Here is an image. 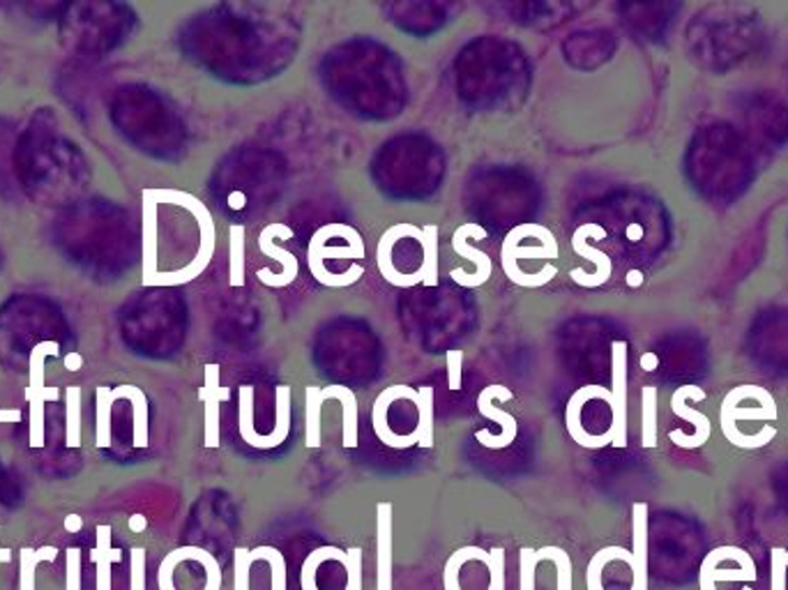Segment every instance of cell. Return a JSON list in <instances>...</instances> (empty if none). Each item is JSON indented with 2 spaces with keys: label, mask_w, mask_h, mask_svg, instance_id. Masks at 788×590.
I'll use <instances>...</instances> for the list:
<instances>
[{
  "label": "cell",
  "mask_w": 788,
  "mask_h": 590,
  "mask_svg": "<svg viewBox=\"0 0 788 590\" xmlns=\"http://www.w3.org/2000/svg\"><path fill=\"white\" fill-rule=\"evenodd\" d=\"M217 226L208 205L180 189L143 192V284L180 287L195 281L213 261Z\"/></svg>",
  "instance_id": "6da1fadb"
},
{
  "label": "cell",
  "mask_w": 788,
  "mask_h": 590,
  "mask_svg": "<svg viewBox=\"0 0 788 590\" xmlns=\"http://www.w3.org/2000/svg\"><path fill=\"white\" fill-rule=\"evenodd\" d=\"M14 176L18 187L42 205H74L86 192L90 168L53 111H37L28 129L16 139Z\"/></svg>",
  "instance_id": "7a4b0ae2"
},
{
  "label": "cell",
  "mask_w": 788,
  "mask_h": 590,
  "mask_svg": "<svg viewBox=\"0 0 788 590\" xmlns=\"http://www.w3.org/2000/svg\"><path fill=\"white\" fill-rule=\"evenodd\" d=\"M55 242L84 271L111 273L121 256V219L107 203L79 201L58 217Z\"/></svg>",
  "instance_id": "3957f363"
},
{
  "label": "cell",
  "mask_w": 788,
  "mask_h": 590,
  "mask_svg": "<svg viewBox=\"0 0 788 590\" xmlns=\"http://www.w3.org/2000/svg\"><path fill=\"white\" fill-rule=\"evenodd\" d=\"M376 268L397 289L438 287V226L399 222L376 244Z\"/></svg>",
  "instance_id": "277c9868"
},
{
  "label": "cell",
  "mask_w": 788,
  "mask_h": 590,
  "mask_svg": "<svg viewBox=\"0 0 788 590\" xmlns=\"http://www.w3.org/2000/svg\"><path fill=\"white\" fill-rule=\"evenodd\" d=\"M372 427L376 439L388 448H434V388H386L372 406Z\"/></svg>",
  "instance_id": "5b68a950"
},
{
  "label": "cell",
  "mask_w": 788,
  "mask_h": 590,
  "mask_svg": "<svg viewBox=\"0 0 788 590\" xmlns=\"http://www.w3.org/2000/svg\"><path fill=\"white\" fill-rule=\"evenodd\" d=\"M367 247L358 228L343 222L321 226L307 247V265L312 277L328 289L353 287L364 277Z\"/></svg>",
  "instance_id": "8992f818"
},
{
  "label": "cell",
  "mask_w": 788,
  "mask_h": 590,
  "mask_svg": "<svg viewBox=\"0 0 788 590\" xmlns=\"http://www.w3.org/2000/svg\"><path fill=\"white\" fill-rule=\"evenodd\" d=\"M58 335H65L63 316L55 304L42 298H14L0 310V357L18 367L28 351L40 344H53Z\"/></svg>",
  "instance_id": "52a82bcc"
},
{
  "label": "cell",
  "mask_w": 788,
  "mask_h": 590,
  "mask_svg": "<svg viewBox=\"0 0 788 590\" xmlns=\"http://www.w3.org/2000/svg\"><path fill=\"white\" fill-rule=\"evenodd\" d=\"M559 256V240L545 224L537 222L514 226L501 247L505 277L524 289H540L559 275V265H555Z\"/></svg>",
  "instance_id": "ba28073f"
},
{
  "label": "cell",
  "mask_w": 788,
  "mask_h": 590,
  "mask_svg": "<svg viewBox=\"0 0 788 590\" xmlns=\"http://www.w3.org/2000/svg\"><path fill=\"white\" fill-rule=\"evenodd\" d=\"M127 10L111 3H72L61 14V40L70 51L100 55L123 40Z\"/></svg>",
  "instance_id": "9c48e42d"
},
{
  "label": "cell",
  "mask_w": 788,
  "mask_h": 590,
  "mask_svg": "<svg viewBox=\"0 0 788 590\" xmlns=\"http://www.w3.org/2000/svg\"><path fill=\"white\" fill-rule=\"evenodd\" d=\"M595 423H604L613 429V394L602 386H584L570 397L565 409V425L574 443L592 450L588 427Z\"/></svg>",
  "instance_id": "30bf717a"
},
{
  "label": "cell",
  "mask_w": 788,
  "mask_h": 590,
  "mask_svg": "<svg viewBox=\"0 0 788 590\" xmlns=\"http://www.w3.org/2000/svg\"><path fill=\"white\" fill-rule=\"evenodd\" d=\"M777 415L779 413H777L775 399L765 388L754 386L752 406H747V386H740L724 397L722 409H720V425H722L726 441L736 443V436H738V429L742 427V423L775 425Z\"/></svg>",
  "instance_id": "8fae6325"
},
{
  "label": "cell",
  "mask_w": 788,
  "mask_h": 590,
  "mask_svg": "<svg viewBox=\"0 0 788 590\" xmlns=\"http://www.w3.org/2000/svg\"><path fill=\"white\" fill-rule=\"evenodd\" d=\"M512 397H514L512 390L505 388V386H489V388H485L483 392H479V397H477V411H479V415L487 417V420H491L496 425H501V434H498V436L491 434L489 429L475 434L477 443L485 445L487 450H505L516 439L518 425L514 420V415H510V413H505V411L493 406V402H510Z\"/></svg>",
  "instance_id": "7c38bea8"
},
{
  "label": "cell",
  "mask_w": 788,
  "mask_h": 590,
  "mask_svg": "<svg viewBox=\"0 0 788 590\" xmlns=\"http://www.w3.org/2000/svg\"><path fill=\"white\" fill-rule=\"evenodd\" d=\"M689 399H695V402H703L705 399V390L703 388H697V386H683L674 392V397H671V411H674V415H678L680 420L685 423H691L697 427L695 436L691 439H685V436H680L678 431H671L668 439L674 441L678 448H685V450H695V448H701L703 443H708L710 439V431H713V427H710V420L708 415L689 409L687 402Z\"/></svg>",
  "instance_id": "4fadbf2b"
},
{
  "label": "cell",
  "mask_w": 788,
  "mask_h": 590,
  "mask_svg": "<svg viewBox=\"0 0 788 590\" xmlns=\"http://www.w3.org/2000/svg\"><path fill=\"white\" fill-rule=\"evenodd\" d=\"M611 394H613V445H627V344H611Z\"/></svg>",
  "instance_id": "5bb4252c"
},
{
  "label": "cell",
  "mask_w": 788,
  "mask_h": 590,
  "mask_svg": "<svg viewBox=\"0 0 788 590\" xmlns=\"http://www.w3.org/2000/svg\"><path fill=\"white\" fill-rule=\"evenodd\" d=\"M728 547H717L703 558L699 569V590H715L717 583H731V581H756V565L754 558H747L736 567H726Z\"/></svg>",
  "instance_id": "9a60e30c"
},
{
  "label": "cell",
  "mask_w": 788,
  "mask_h": 590,
  "mask_svg": "<svg viewBox=\"0 0 788 590\" xmlns=\"http://www.w3.org/2000/svg\"><path fill=\"white\" fill-rule=\"evenodd\" d=\"M205 384L199 390V399L205 406V448H220V420L222 404L230 399V390L222 388V376L217 365H205Z\"/></svg>",
  "instance_id": "2e32d148"
},
{
  "label": "cell",
  "mask_w": 788,
  "mask_h": 590,
  "mask_svg": "<svg viewBox=\"0 0 788 590\" xmlns=\"http://www.w3.org/2000/svg\"><path fill=\"white\" fill-rule=\"evenodd\" d=\"M376 590H392V503L376 505Z\"/></svg>",
  "instance_id": "e0dca14e"
},
{
  "label": "cell",
  "mask_w": 788,
  "mask_h": 590,
  "mask_svg": "<svg viewBox=\"0 0 788 590\" xmlns=\"http://www.w3.org/2000/svg\"><path fill=\"white\" fill-rule=\"evenodd\" d=\"M279 238H293V228L286 226L284 222H273V224H267L263 231L259 234L257 242H259V252L265 259H271V261L282 265V275H284L286 287H288V284H293L296 277L300 275V263L291 252L277 244Z\"/></svg>",
  "instance_id": "ac0fdd59"
},
{
  "label": "cell",
  "mask_w": 788,
  "mask_h": 590,
  "mask_svg": "<svg viewBox=\"0 0 788 590\" xmlns=\"http://www.w3.org/2000/svg\"><path fill=\"white\" fill-rule=\"evenodd\" d=\"M631 590H648V503L631 507Z\"/></svg>",
  "instance_id": "d6986e66"
},
{
  "label": "cell",
  "mask_w": 788,
  "mask_h": 590,
  "mask_svg": "<svg viewBox=\"0 0 788 590\" xmlns=\"http://www.w3.org/2000/svg\"><path fill=\"white\" fill-rule=\"evenodd\" d=\"M600 234H606V228L600 226V224H595V222H588V224L576 228L574 236H572V250H574V254L586 259V261H590L595 265V289L602 287V284H606L609 277H611V273H613V263H611L609 254L602 252V250H598V247L590 244V240L595 236H600Z\"/></svg>",
  "instance_id": "ffe728a7"
},
{
  "label": "cell",
  "mask_w": 788,
  "mask_h": 590,
  "mask_svg": "<svg viewBox=\"0 0 788 590\" xmlns=\"http://www.w3.org/2000/svg\"><path fill=\"white\" fill-rule=\"evenodd\" d=\"M471 224H473V222L461 224V226L456 228V231H454V236H452V252H454L456 256H461V259H468V261L473 263V273L464 279V284H461V287H464V289H477V287H483V284H487V281L491 279V275H493V263H491L489 254L479 252L477 247H473V244L468 242V240H471Z\"/></svg>",
  "instance_id": "44dd1931"
},
{
  "label": "cell",
  "mask_w": 788,
  "mask_h": 590,
  "mask_svg": "<svg viewBox=\"0 0 788 590\" xmlns=\"http://www.w3.org/2000/svg\"><path fill=\"white\" fill-rule=\"evenodd\" d=\"M288 434H291V388L277 386L275 388V427L267 434H259L257 450H273L286 443Z\"/></svg>",
  "instance_id": "7402d4cb"
},
{
  "label": "cell",
  "mask_w": 788,
  "mask_h": 590,
  "mask_svg": "<svg viewBox=\"0 0 788 590\" xmlns=\"http://www.w3.org/2000/svg\"><path fill=\"white\" fill-rule=\"evenodd\" d=\"M90 561L98 565V590H111V565L123 561V551L111 547L109 526H98V547L90 551Z\"/></svg>",
  "instance_id": "603a6c76"
},
{
  "label": "cell",
  "mask_w": 788,
  "mask_h": 590,
  "mask_svg": "<svg viewBox=\"0 0 788 590\" xmlns=\"http://www.w3.org/2000/svg\"><path fill=\"white\" fill-rule=\"evenodd\" d=\"M328 392L339 399L341 411H343V425H341V436H343V448H358V397L351 388L346 386H328Z\"/></svg>",
  "instance_id": "cb8c5ba5"
},
{
  "label": "cell",
  "mask_w": 788,
  "mask_h": 590,
  "mask_svg": "<svg viewBox=\"0 0 788 590\" xmlns=\"http://www.w3.org/2000/svg\"><path fill=\"white\" fill-rule=\"evenodd\" d=\"M325 399L321 388L310 386L304 390V445L314 450L321 448V409Z\"/></svg>",
  "instance_id": "d4e9b609"
},
{
  "label": "cell",
  "mask_w": 788,
  "mask_h": 590,
  "mask_svg": "<svg viewBox=\"0 0 788 590\" xmlns=\"http://www.w3.org/2000/svg\"><path fill=\"white\" fill-rule=\"evenodd\" d=\"M471 561H479V563L487 565L489 554L479 547H464V549L454 551V554L450 556V561L446 563V573H443L446 590H464V586L459 583V569L464 567L466 563H471Z\"/></svg>",
  "instance_id": "484cf974"
},
{
  "label": "cell",
  "mask_w": 788,
  "mask_h": 590,
  "mask_svg": "<svg viewBox=\"0 0 788 590\" xmlns=\"http://www.w3.org/2000/svg\"><path fill=\"white\" fill-rule=\"evenodd\" d=\"M643 406H641V445L655 448L658 445V388L646 386L641 392Z\"/></svg>",
  "instance_id": "4316f807"
},
{
  "label": "cell",
  "mask_w": 788,
  "mask_h": 590,
  "mask_svg": "<svg viewBox=\"0 0 788 590\" xmlns=\"http://www.w3.org/2000/svg\"><path fill=\"white\" fill-rule=\"evenodd\" d=\"M58 549L55 547H42V549H22V556H18V567H22V575H18V590H35V567L42 561H55Z\"/></svg>",
  "instance_id": "83f0119b"
},
{
  "label": "cell",
  "mask_w": 788,
  "mask_h": 590,
  "mask_svg": "<svg viewBox=\"0 0 788 590\" xmlns=\"http://www.w3.org/2000/svg\"><path fill=\"white\" fill-rule=\"evenodd\" d=\"M247 228L245 226H230V254H228V277L230 287H242L245 284V244L242 236Z\"/></svg>",
  "instance_id": "f1b7e54d"
},
{
  "label": "cell",
  "mask_w": 788,
  "mask_h": 590,
  "mask_svg": "<svg viewBox=\"0 0 788 590\" xmlns=\"http://www.w3.org/2000/svg\"><path fill=\"white\" fill-rule=\"evenodd\" d=\"M249 561L252 563L265 561L267 565H271V573H273V590H288L286 588V561L279 549H275V547L249 549Z\"/></svg>",
  "instance_id": "f546056e"
},
{
  "label": "cell",
  "mask_w": 788,
  "mask_h": 590,
  "mask_svg": "<svg viewBox=\"0 0 788 590\" xmlns=\"http://www.w3.org/2000/svg\"><path fill=\"white\" fill-rule=\"evenodd\" d=\"M540 549H522L518 551V565H522V590H535V569L540 565Z\"/></svg>",
  "instance_id": "4dcf8cb0"
},
{
  "label": "cell",
  "mask_w": 788,
  "mask_h": 590,
  "mask_svg": "<svg viewBox=\"0 0 788 590\" xmlns=\"http://www.w3.org/2000/svg\"><path fill=\"white\" fill-rule=\"evenodd\" d=\"M489 573V590H505V551L491 549L487 561Z\"/></svg>",
  "instance_id": "1f68e13d"
},
{
  "label": "cell",
  "mask_w": 788,
  "mask_h": 590,
  "mask_svg": "<svg viewBox=\"0 0 788 590\" xmlns=\"http://www.w3.org/2000/svg\"><path fill=\"white\" fill-rule=\"evenodd\" d=\"M786 549L775 547L771 551V590H786Z\"/></svg>",
  "instance_id": "d6a6232c"
},
{
  "label": "cell",
  "mask_w": 788,
  "mask_h": 590,
  "mask_svg": "<svg viewBox=\"0 0 788 590\" xmlns=\"http://www.w3.org/2000/svg\"><path fill=\"white\" fill-rule=\"evenodd\" d=\"M551 561L559 567V590H572V561L570 554L561 547H549Z\"/></svg>",
  "instance_id": "836d02e7"
},
{
  "label": "cell",
  "mask_w": 788,
  "mask_h": 590,
  "mask_svg": "<svg viewBox=\"0 0 788 590\" xmlns=\"http://www.w3.org/2000/svg\"><path fill=\"white\" fill-rule=\"evenodd\" d=\"M65 556H67L65 590H82V551L76 547H70L65 551Z\"/></svg>",
  "instance_id": "e575fe53"
},
{
  "label": "cell",
  "mask_w": 788,
  "mask_h": 590,
  "mask_svg": "<svg viewBox=\"0 0 788 590\" xmlns=\"http://www.w3.org/2000/svg\"><path fill=\"white\" fill-rule=\"evenodd\" d=\"M132 579L129 590H146V549L134 547L132 549Z\"/></svg>",
  "instance_id": "d590c367"
},
{
  "label": "cell",
  "mask_w": 788,
  "mask_h": 590,
  "mask_svg": "<svg viewBox=\"0 0 788 590\" xmlns=\"http://www.w3.org/2000/svg\"><path fill=\"white\" fill-rule=\"evenodd\" d=\"M234 558H236V590H249V567L254 565L249 561V549L238 547L234 551Z\"/></svg>",
  "instance_id": "8d00e7d4"
},
{
  "label": "cell",
  "mask_w": 788,
  "mask_h": 590,
  "mask_svg": "<svg viewBox=\"0 0 788 590\" xmlns=\"http://www.w3.org/2000/svg\"><path fill=\"white\" fill-rule=\"evenodd\" d=\"M346 554H349V590H362V551L353 547Z\"/></svg>",
  "instance_id": "74e56055"
},
{
  "label": "cell",
  "mask_w": 788,
  "mask_h": 590,
  "mask_svg": "<svg viewBox=\"0 0 788 590\" xmlns=\"http://www.w3.org/2000/svg\"><path fill=\"white\" fill-rule=\"evenodd\" d=\"M448 386L450 390L461 388V367H464V353L461 351H448Z\"/></svg>",
  "instance_id": "f35d334b"
},
{
  "label": "cell",
  "mask_w": 788,
  "mask_h": 590,
  "mask_svg": "<svg viewBox=\"0 0 788 590\" xmlns=\"http://www.w3.org/2000/svg\"><path fill=\"white\" fill-rule=\"evenodd\" d=\"M82 526H84L82 517H76V515H70V517L65 519V528H67L70 532H79V530H82Z\"/></svg>",
  "instance_id": "ab89813d"
},
{
  "label": "cell",
  "mask_w": 788,
  "mask_h": 590,
  "mask_svg": "<svg viewBox=\"0 0 788 590\" xmlns=\"http://www.w3.org/2000/svg\"><path fill=\"white\" fill-rule=\"evenodd\" d=\"M10 561H12V551L5 549V547H0V565H5Z\"/></svg>",
  "instance_id": "60d3db41"
},
{
  "label": "cell",
  "mask_w": 788,
  "mask_h": 590,
  "mask_svg": "<svg viewBox=\"0 0 788 590\" xmlns=\"http://www.w3.org/2000/svg\"><path fill=\"white\" fill-rule=\"evenodd\" d=\"M129 526H132V530H143L146 528V519L143 517H134L129 522Z\"/></svg>",
  "instance_id": "b9f144b4"
},
{
  "label": "cell",
  "mask_w": 788,
  "mask_h": 590,
  "mask_svg": "<svg viewBox=\"0 0 788 590\" xmlns=\"http://www.w3.org/2000/svg\"><path fill=\"white\" fill-rule=\"evenodd\" d=\"M786 558H788V549H786Z\"/></svg>",
  "instance_id": "7bdbcfd3"
}]
</instances>
